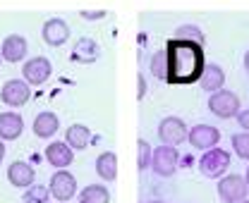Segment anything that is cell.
Returning a JSON list of instances; mask_svg holds the SVG:
<instances>
[{
    "label": "cell",
    "instance_id": "obj_7",
    "mask_svg": "<svg viewBox=\"0 0 249 203\" xmlns=\"http://www.w3.org/2000/svg\"><path fill=\"white\" fill-rule=\"evenodd\" d=\"M29 96L31 88L24 79H10L0 88V101L10 108H22L24 103H29Z\"/></svg>",
    "mask_w": 249,
    "mask_h": 203
},
{
    "label": "cell",
    "instance_id": "obj_4",
    "mask_svg": "<svg viewBox=\"0 0 249 203\" xmlns=\"http://www.w3.org/2000/svg\"><path fill=\"white\" fill-rule=\"evenodd\" d=\"M180 163V151L178 146H168L160 144L158 148H154V158H151V168L158 177H173L178 170Z\"/></svg>",
    "mask_w": 249,
    "mask_h": 203
},
{
    "label": "cell",
    "instance_id": "obj_11",
    "mask_svg": "<svg viewBox=\"0 0 249 203\" xmlns=\"http://www.w3.org/2000/svg\"><path fill=\"white\" fill-rule=\"evenodd\" d=\"M27 51H29V43L24 36L19 34H10L7 38H2V46H0V55L5 62H19V60L27 58Z\"/></svg>",
    "mask_w": 249,
    "mask_h": 203
},
{
    "label": "cell",
    "instance_id": "obj_8",
    "mask_svg": "<svg viewBox=\"0 0 249 203\" xmlns=\"http://www.w3.org/2000/svg\"><path fill=\"white\" fill-rule=\"evenodd\" d=\"M53 74V65L48 58H31L29 62H24L22 67V77L29 86H41L51 79Z\"/></svg>",
    "mask_w": 249,
    "mask_h": 203
},
{
    "label": "cell",
    "instance_id": "obj_15",
    "mask_svg": "<svg viewBox=\"0 0 249 203\" xmlns=\"http://www.w3.org/2000/svg\"><path fill=\"white\" fill-rule=\"evenodd\" d=\"M24 132V119L17 113H2L0 115V139L2 141H15Z\"/></svg>",
    "mask_w": 249,
    "mask_h": 203
},
{
    "label": "cell",
    "instance_id": "obj_10",
    "mask_svg": "<svg viewBox=\"0 0 249 203\" xmlns=\"http://www.w3.org/2000/svg\"><path fill=\"white\" fill-rule=\"evenodd\" d=\"M48 189H51V196L53 199H58V201H70L74 194H77V179H74V174L72 172H55L51 177V184H48Z\"/></svg>",
    "mask_w": 249,
    "mask_h": 203
},
{
    "label": "cell",
    "instance_id": "obj_29",
    "mask_svg": "<svg viewBox=\"0 0 249 203\" xmlns=\"http://www.w3.org/2000/svg\"><path fill=\"white\" fill-rule=\"evenodd\" d=\"M237 122H240V127L245 132H249V110H240L237 113Z\"/></svg>",
    "mask_w": 249,
    "mask_h": 203
},
{
    "label": "cell",
    "instance_id": "obj_20",
    "mask_svg": "<svg viewBox=\"0 0 249 203\" xmlns=\"http://www.w3.org/2000/svg\"><path fill=\"white\" fill-rule=\"evenodd\" d=\"M91 141V132H89V127H84V124H72V127H67V132H65V144L70 146L72 151H84L87 146Z\"/></svg>",
    "mask_w": 249,
    "mask_h": 203
},
{
    "label": "cell",
    "instance_id": "obj_30",
    "mask_svg": "<svg viewBox=\"0 0 249 203\" xmlns=\"http://www.w3.org/2000/svg\"><path fill=\"white\" fill-rule=\"evenodd\" d=\"M2 158H5V141L0 139V163H2Z\"/></svg>",
    "mask_w": 249,
    "mask_h": 203
},
{
    "label": "cell",
    "instance_id": "obj_25",
    "mask_svg": "<svg viewBox=\"0 0 249 203\" xmlns=\"http://www.w3.org/2000/svg\"><path fill=\"white\" fill-rule=\"evenodd\" d=\"M175 38H185V41H199V43H204V31L199 29V27H194V24H185V27H180V29L175 31Z\"/></svg>",
    "mask_w": 249,
    "mask_h": 203
},
{
    "label": "cell",
    "instance_id": "obj_5",
    "mask_svg": "<svg viewBox=\"0 0 249 203\" xmlns=\"http://www.w3.org/2000/svg\"><path fill=\"white\" fill-rule=\"evenodd\" d=\"M249 194V186L245 182V177L240 174H225L218 182V199L223 203H240L245 201Z\"/></svg>",
    "mask_w": 249,
    "mask_h": 203
},
{
    "label": "cell",
    "instance_id": "obj_17",
    "mask_svg": "<svg viewBox=\"0 0 249 203\" xmlns=\"http://www.w3.org/2000/svg\"><path fill=\"white\" fill-rule=\"evenodd\" d=\"M31 129H34V134L38 136V139H51L53 134H58V129H60V119L55 113H38L36 119H34V124H31Z\"/></svg>",
    "mask_w": 249,
    "mask_h": 203
},
{
    "label": "cell",
    "instance_id": "obj_14",
    "mask_svg": "<svg viewBox=\"0 0 249 203\" xmlns=\"http://www.w3.org/2000/svg\"><path fill=\"white\" fill-rule=\"evenodd\" d=\"M41 36H43V41H46L48 46L58 48V46H62V43L70 38V27H67L65 19H58V17H55V19H48V22L43 24Z\"/></svg>",
    "mask_w": 249,
    "mask_h": 203
},
{
    "label": "cell",
    "instance_id": "obj_28",
    "mask_svg": "<svg viewBox=\"0 0 249 203\" xmlns=\"http://www.w3.org/2000/svg\"><path fill=\"white\" fill-rule=\"evenodd\" d=\"M137 84H139L137 98H139V101H144V96H146V79H144V74H137Z\"/></svg>",
    "mask_w": 249,
    "mask_h": 203
},
{
    "label": "cell",
    "instance_id": "obj_22",
    "mask_svg": "<svg viewBox=\"0 0 249 203\" xmlns=\"http://www.w3.org/2000/svg\"><path fill=\"white\" fill-rule=\"evenodd\" d=\"M137 168H139V172H144L146 168H151V158H154V148L151 144L146 141V139H139L137 141Z\"/></svg>",
    "mask_w": 249,
    "mask_h": 203
},
{
    "label": "cell",
    "instance_id": "obj_12",
    "mask_svg": "<svg viewBox=\"0 0 249 203\" xmlns=\"http://www.w3.org/2000/svg\"><path fill=\"white\" fill-rule=\"evenodd\" d=\"M43 153H46V163L53 165L55 170L70 168L72 160H74V151L65 144V141H53V144H48V148H46Z\"/></svg>",
    "mask_w": 249,
    "mask_h": 203
},
{
    "label": "cell",
    "instance_id": "obj_24",
    "mask_svg": "<svg viewBox=\"0 0 249 203\" xmlns=\"http://www.w3.org/2000/svg\"><path fill=\"white\" fill-rule=\"evenodd\" d=\"M230 144H232V151H235L242 160H249V132L247 134H232Z\"/></svg>",
    "mask_w": 249,
    "mask_h": 203
},
{
    "label": "cell",
    "instance_id": "obj_27",
    "mask_svg": "<svg viewBox=\"0 0 249 203\" xmlns=\"http://www.w3.org/2000/svg\"><path fill=\"white\" fill-rule=\"evenodd\" d=\"M79 15H82V19H89V22H93V19L106 17V10H82Z\"/></svg>",
    "mask_w": 249,
    "mask_h": 203
},
{
    "label": "cell",
    "instance_id": "obj_31",
    "mask_svg": "<svg viewBox=\"0 0 249 203\" xmlns=\"http://www.w3.org/2000/svg\"><path fill=\"white\" fill-rule=\"evenodd\" d=\"M245 69H247V72H249V51H247V53H245Z\"/></svg>",
    "mask_w": 249,
    "mask_h": 203
},
{
    "label": "cell",
    "instance_id": "obj_36",
    "mask_svg": "<svg viewBox=\"0 0 249 203\" xmlns=\"http://www.w3.org/2000/svg\"><path fill=\"white\" fill-rule=\"evenodd\" d=\"M58 203H67V201H58Z\"/></svg>",
    "mask_w": 249,
    "mask_h": 203
},
{
    "label": "cell",
    "instance_id": "obj_9",
    "mask_svg": "<svg viewBox=\"0 0 249 203\" xmlns=\"http://www.w3.org/2000/svg\"><path fill=\"white\" fill-rule=\"evenodd\" d=\"M187 141L194 146L196 151H209V148L218 146L220 132H218L213 124H194V127L187 132Z\"/></svg>",
    "mask_w": 249,
    "mask_h": 203
},
{
    "label": "cell",
    "instance_id": "obj_33",
    "mask_svg": "<svg viewBox=\"0 0 249 203\" xmlns=\"http://www.w3.org/2000/svg\"><path fill=\"white\" fill-rule=\"evenodd\" d=\"M146 203H165V201H146Z\"/></svg>",
    "mask_w": 249,
    "mask_h": 203
},
{
    "label": "cell",
    "instance_id": "obj_6",
    "mask_svg": "<svg viewBox=\"0 0 249 203\" xmlns=\"http://www.w3.org/2000/svg\"><path fill=\"white\" fill-rule=\"evenodd\" d=\"M187 132H189L187 124L175 115L160 119V124H158V139H160V144L168 146H180L182 141H187Z\"/></svg>",
    "mask_w": 249,
    "mask_h": 203
},
{
    "label": "cell",
    "instance_id": "obj_26",
    "mask_svg": "<svg viewBox=\"0 0 249 203\" xmlns=\"http://www.w3.org/2000/svg\"><path fill=\"white\" fill-rule=\"evenodd\" d=\"M151 72H154L156 79L165 82V51H158L151 58Z\"/></svg>",
    "mask_w": 249,
    "mask_h": 203
},
{
    "label": "cell",
    "instance_id": "obj_23",
    "mask_svg": "<svg viewBox=\"0 0 249 203\" xmlns=\"http://www.w3.org/2000/svg\"><path fill=\"white\" fill-rule=\"evenodd\" d=\"M51 189L41 186V184H31L29 191H24V203H48Z\"/></svg>",
    "mask_w": 249,
    "mask_h": 203
},
{
    "label": "cell",
    "instance_id": "obj_1",
    "mask_svg": "<svg viewBox=\"0 0 249 203\" xmlns=\"http://www.w3.org/2000/svg\"><path fill=\"white\" fill-rule=\"evenodd\" d=\"M163 51H165V82L168 84L182 86V84H196L201 79V72L206 67L204 43L170 38Z\"/></svg>",
    "mask_w": 249,
    "mask_h": 203
},
{
    "label": "cell",
    "instance_id": "obj_34",
    "mask_svg": "<svg viewBox=\"0 0 249 203\" xmlns=\"http://www.w3.org/2000/svg\"><path fill=\"white\" fill-rule=\"evenodd\" d=\"M240 203H249V199H245V201H240Z\"/></svg>",
    "mask_w": 249,
    "mask_h": 203
},
{
    "label": "cell",
    "instance_id": "obj_13",
    "mask_svg": "<svg viewBox=\"0 0 249 203\" xmlns=\"http://www.w3.org/2000/svg\"><path fill=\"white\" fill-rule=\"evenodd\" d=\"M34 179H36V172H34V168L29 163H24V160H15L7 168V182L12 186H17V189H29L34 184Z\"/></svg>",
    "mask_w": 249,
    "mask_h": 203
},
{
    "label": "cell",
    "instance_id": "obj_32",
    "mask_svg": "<svg viewBox=\"0 0 249 203\" xmlns=\"http://www.w3.org/2000/svg\"><path fill=\"white\" fill-rule=\"evenodd\" d=\"M245 182H247V186H249V168H247V174H245Z\"/></svg>",
    "mask_w": 249,
    "mask_h": 203
},
{
    "label": "cell",
    "instance_id": "obj_2",
    "mask_svg": "<svg viewBox=\"0 0 249 203\" xmlns=\"http://www.w3.org/2000/svg\"><path fill=\"white\" fill-rule=\"evenodd\" d=\"M228 168H230V153L218 148V146L209 148L199 160V172L204 177H209V179H220L228 172Z\"/></svg>",
    "mask_w": 249,
    "mask_h": 203
},
{
    "label": "cell",
    "instance_id": "obj_21",
    "mask_svg": "<svg viewBox=\"0 0 249 203\" xmlns=\"http://www.w3.org/2000/svg\"><path fill=\"white\" fill-rule=\"evenodd\" d=\"M79 203H110V191L103 184H89L79 191Z\"/></svg>",
    "mask_w": 249,
    "mask_h": 203
},
{
    "label": "cell",
    "instance_id": "obj_16",
    "mask_svg": "<svg viewBox=\"0 0 249 203\" xmlns=\"http://www.w3.org/2000/svg\"><path fill=\"white\" fill-rule=\"evenodd\" d=\"M70 60L72 62H79V65H91L98 60V46L91 38H79L74 46H72V53H70Z\"/></svg>",
    "mask_w": 249,
    "mask_h": 203
},
{
    "label": "cell",
    "instance_id": "obj_35",
    "mask_svg": "<svg viewBox=\"0 0 249 203\" xmlns=\"http://www.w3.org/2000/svg\"><path fill=\"white\" fill-rule=\"evenodd\" d=\"M0 65H2V55H0Z\"/></svg>",
    "mask_w": 249,
    "mask_h": 203
},
{
    "label": "cell",
    "instance_id": "obj_18",
    "mask_svg": "<svg viewBox=\"0 0 249 203\" xmlns=\"http://www.w3.org/2000/svg\"><path fill=\"white\" fill-rule=\"evenodd\" d=\"M199 84H201L204 91L213 93V91H218V88H223V84H225V72L218 67L216 62H206V67H204V72H201Z\"/></svg>",
    "mask_w": 249,
    "mask_h": 203
},
{
    "label": "cell",
    "instance_id": "obj_3",
    "mask_svg": "<svg viewBox=\"0 0 249 203\" xmlns=\"http://www.w3.org/2000/svg\"><path fill=\"white\" fill-rule=\"evenodd\" d=\"M209 110L220 119H230V117H237L240 113V96H235L232 91L228 88H218L209 96Z\"/></svg>",
    "mask_w": 249,
    "mask_h": 203
},
{
    "label": "cell",
    "instance_id": "obj_19",
    "mask_svg": "<svg viewBox=\"0 0 249 203\" xmlns=\"http://www.w3.org/2000/svg\"><path fill=\"white\" fill-rule=\"evenodd\" d=\"M96 174L103 179V182H115L118 179V155L106 151L96 158Z\"/></svg>",
    "mask_w": 249,
    "mask_h": 203
}]
</instances>
